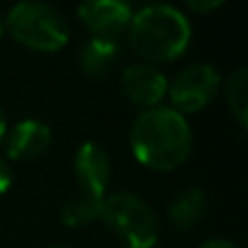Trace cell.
<instances>
[{"label":"cell","mask_w":248,"mask_h":248,"mask_svg":"<svg viewBox=\"0 0 248 248\" xmlns=\"http://www.w3.org/2000/svg\"><path fill=\"white\" fill-rule=\"evenodd\" d=\"M194 148V133L185 116L172 107L144 109L131 126V150L146 168L170 172L183 166Z\"/></svg>","instance_id":"6da1fadb"},{"label":"cell","mask_w":248,"mask_h":248,"mask_svg":"<svg viewBox=\"0 0 248 248\" xmlns=\"http://www.w3.org/2000/svg\"><path fill=\"white\" fill-rule=\"evenodd\" d=\"M189 20L172 4H148L133 13L128 24L131 50L153 63H166L181 57L189 46Z\"/></svg>","instance_id":"7a4b0ae2"},{"label":"cell","mask_w":248,"mask_h":248,"mask_svg":"<svg viewBox=\"0 0 248 248\" xmlns=\"http://www.w3.org/2000/svg\"><path fill=\"white\" fill-rule=\"evenodd\" d=\"M4 26L16 42L33 50L52 52L68 44L70 26L57 7L39 0H24L9 9Z\"/></svg>","instance_id":"3957f363"},{"label":"cell","mask_w":248,"mask_h":248,"mask_svg":"<svg viewBox=\"0 0 248 248\" xmlns=\"http://www.w3.org/2000/svg\"><path fill=\"white\" fill-rule=\"evenodd\" d=\"M128 248H155L159 222L150 205L133 192H113L100 202V218Z\"/></svg>","instance_id":"277c9868"},{"label":"cell","mask_w":248,"mask_h":248,"mask_svg":"<svg viewBox=\"0 0 248 248\" xmlns=\"http://www.w3.org/2000/svg\"><path fill=\"white\" fill-rule=\"evenodd\" d=\"M218 90H220L218 70L209 63H192L185 65L168 83L166 94L170 96L172 109L179 111L181 116H185V113L202 111L216 98Z\"/></svg>","instance_id":"5b68a950"},{"label":"cell","mask_w":248,"mask_h":248,"mask_svg":"<svg viewBox=\"0 0 248 248\" xmlns=\"http://www.w3.org/2000/svg\"><path fill=\"white\" fill-rule=\"evenodd\" d=\"M78 20L87 26L96 39L116 42L128 29L133 9L120 0H87L77 9Z\"/></svg>","instance_id":"8992f818"},{"label":"cell","mask_w":248,"mask_h":248,"mask_svg":"<svg viewBox=\"0 0 248 248\" xmlns=\"http://www.w3.org/2000/svg\"><path fill=\"white\" fill-rule=\"evenodd\" d=\"M74 174H77L83 196L103 201L109 185V176H111V163L103 146L94 141L81 144V148L74 155Z\"/></svg>","instance_id":"52a82bcc"},{"label":"cell","mask_w":248,"mask_h":248,"mask_svg":"<svg viewBox=\"0 0 248 248\" xmlns=\"http://www.w3.org/2000/svg\"><path fill=\"white\" fill-rule=\"evenodd\" d=\"M122 92L140 107H157L168 92V81L155 65L133 63L122 72Z\"/></svg>","instance_id":"ba28073f"},{"label":"cell","mask_w":248,"mask_h":248,"mask_svg":"<svg viewBox=\"0 0 248 248\" xmlns=\"http://www.w3.org/2000/svg\"><path fill=\"white\" fill-rule=\"evenodd\" d=\"M52 141V131L39 120H22L11 128L4 141V153L9 159H35L46 153Z\"/></svg>","instance_id":"9c48e42d"},{"label":"cell","mask_w":248,"mask_h":248,"mask_svg":"<svg viewBox=\"0 0 248 248\" xmlns=\"http://www.w3.org/2000/svg\"><path fill=\"white\" fill-rule=\"evenodd\" d=\"M118 57H120L118 42L92 37L78 52V63H81L83 74L92 78H103L116 68Z\"/></svg>","instance_id":"30bf717a"},{"label":"cell","mask_w":248,"mask_h":248,"mask_svg":"<svg viewBox=\"0 0 248 248\" xmlns=\"http://www.w3.org/2000/svg\"><path fill=\"white\" fill-rule=\"evenodd\" d=\"M205 211H207L205 192L198 187H189L185 192H181L172 201V205L168 207V220H170L172 227L185 231V229H192L196 222H201Z\"/></svg>","instance_id":"8fae6325"},{"label":"cell","mask_w":248,"mask_h":248,"mask_svg":"<svg viewBox=\"0 0 248 248\" xmlns=\"http://www.w3.org/2000/svg\"><path fill=\"white\" fill-rule=\"evenodd\" d=\"M224 94H227V103L231 109L235 122L242 128L248 122V70L237 68L229 74L227 85H224Z\"/></svg>","instance_id":"7c38bea8"},{"label":"cell","mask_w":248,"mask_h":248,"mask_svg":"<svg viewBox=\"0 0 248 248\" xmlns=\"http://www.w3.org/2000/svg\"><path fill=\"white\" fill-rule=\"evenodd\" d=\"M100 202L103 201H94L87 196L65 202L61 209V222L65 227H85V224L94 222L100 218Z\"/></svg>","instance_id":"4fadbf2b"},{"label":"cell","mask_w":248,"mask_h":248,"mask_svg":"<svg viewBox=\"0 0 248 248\" xmlns=\"http://www.w3.org/2000/svg\"><path fill=\"white\" fill-rule=\"evenodd\" d=\"M187 4L196 13H209V11H216L218 7H222V0H189Z\"/></svg>","instance_id":"5bb4252c"},{"label":"cell","mask_w":248,"mask_h":248,"mask_svg":"<svg viewBox=\"0 0 248 248\" xmlns=\"http://www.w3.org/2000/svg\"><path fill=\"white\" fill-rule=\"evenodd\" d=\"M13 183V174H11V166H9L7 159L0 157V194L9 192V187H11Z\"/></svg>","instance_id":"9a60e30c"},{"label":"cell","mask_w":248,"mask_h":248,"mask_svg":"<svg viewBox=\"0 0 248 248\" xmlns=\"http://www.w3.org/2000/svg\"><path fill=\"white\" fill-rule=\"evenodd\" d=\"M198 248H237V246L231 240H224V237H211V240L202 242Z\"/></svg>","instance_id":"2e32d148"},{"label":"cell","mask_w":248,"mask_h":248,"mask_svg":"<svg viewBox=\"0 0 248 248\" xmlns=\"http://www.w3.org/2000/svg\"><path fill=\"white\" fill-rule=\"evenodd\" d=\"M4 135H7V116H4V109L0 105V144H2Z\"/></svg>","instance_id":"e0dca14e"},{"label":"cell","mask_w":248,"mask_h":248,"mask_svg":"<svg viewBox=\"0 0 248 248\" xmlns=\"http://www.w3.org/2000/svg\"><path fill=\"white\" fill-rule=\"evenodd\" d=\"M2 31H4V22H2V17H0V35H2Z\"/></svg>","instance_id":"ac0fdd59"},{"label":"cell","mask_w":248,"mask_h":248,"mask_svg":"<svg viewBox=\"0 0 248 248\" xmlns=\"http://www.w3.org/2000/svg\"><path fill=\"white\" fill-rule=\"evenodd\" d=\"M48 248H68V246H48Z\"/></svg>","instance_id":"d6986e66"}]
</instances>
